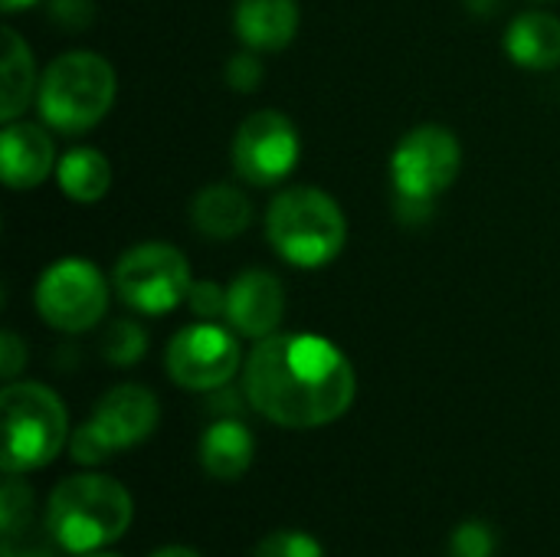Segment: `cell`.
I'll return each mask as SVG.
<instances>
[{
	"instance_id": "obj_3",
	"label": "cell",
	"mask_w": 560,
	"mask_h": 557,
	"mask_svg": "<svg viewBox=\"0 0 560 557\" xmlns=\"http://www.w3.org/2000/svg\"><path fill=\"white\" fill-rule=\"evenodd\" d=\"M266 236L285 263L322 269L345 250L348 220L322 187H285L266 210Z\"/></svg>"
},
{
	"instance_id": "obj_31",
	"label": "cell",
	"mask_w": 560,
	"mask_h": 557,
	"mask_svg": "<svg viewBox=\"0 0 560 557\" xmlns=\"http://www.w3.org/2000/svg\"><path fill=\"white\" fill-rule=\"evenodd\" d=\"M151 557H200V555H197V552H190V548L171 545V548H161V552H154Z\"/></svg>"
},
{
	"instance_id": "obj_21",
	"label": "cell",
	"mask_w": 560,
	"mask_h": 557,
	"mask_svg": "<svg viewBox=\"0 0 560 557\" xmlns=\"http://www.w3.org/2000/svg\"><path fill=\"white\" fill-rule=\"evenodd\" d=\"M30 509H33L30 489L16 476H7L3 492H0V525H3V535L7 538H13L16 529L30 522Z\"/></svg>"
},
{
	"instance_id": "obj_18",
	"label": "cell",
	"mask_w": 560,
	"mask_h": 557,
	"mask_svg": "<svg viewBox=\"0 0 560 557\" xmlns=\"http://www.w3.org/2000/svg\"><path fill=\"white\" fill-rule=\"evenodd\" d=\"M3 39V56H0V121H16L26 105L33 102V92L39 89V76H36V62H33V49L30 43L13 30L3 26L0 30Z\"/></svg>"
},
{
	"instance_id": "obj_32",
	"label": "cell",
	"mask_w": 560,
	"mask_h": 557,
	"mask_svg": "<svg viewBox=\"0 0 560 557\" xmlns=\"http://www.w3.org/2000/svg\"><path fill=\"white\" fill-rule=\"evenodd\" d=\"M3 557H49L46 552H36V548H30V552H16L13 548V542H7L3 545Z\"/></svg>"
},
{
	"instance_id": "obj_30",
	"label": "cell",
	"mask_w": 560,
	"mask_h": 557,
	"mask_svg": "<svg viewBox=\"0 0 560 557\" xmlns=\"http://www.w3.org/2000/svg\"><path fill=\"white\" fill-rule=\"evenodd\" d=\"M39 0H0V10L3 13H20V10H30V7H36Z\"/></svg>"
},
{
	"instance_id": "obj_24",
	"label": "cell",
	"mask_w": 560,
	"mask_h": 557,
	"mask_svg": "<svg viewBox=\"0 0 560 557\" xmlns=\"http://www.w3.org/2000/svg\"><path fill=\"white\" fill-rule=\"evenodd\" d=\"M69 453H72V460L82 463V466H98V463L108 460L115 450H112L108 440L95 430V423L85 420V423L69 437Z\"/></svg>"
},
{
	"instance_id": "obj_11",
	"label": "cell",
	"mask_w": 560,
	"mask_h": 557,
	"mask_svg": "<svg viewBox=\"0 0 560 557\" xmlns=\"http://www.w3.org/2000/svg\"><path fill=\"white\" fill-rule=\"evenodd\" d=\"M285 318V289L266 269H246L226 286V325L253 341L276 335Z\"/></svg>"
},
{
	"instance_id": "obj_8",
	"label": "cell",
	"mask_w": 560,
	"mask_h": 557,
	"mask_svg": "<svg viewBox=\"0 0 560 557\" xmlns=\"http://www.w3.org/2000/svg\"><path fill=\"white\" fill-rule=\"evenodd\" d=\"M302 154V141H299V128L292 125L289 115L276 112V108H259L253 115H246L233 135V171L253 184V187H276L282 184Z\"/></svg>"
},
{
	"instance_id": "obj_9",
	"label": "cell",
	"mask_w": 560,
	"mask_h": 557,
	"mask_svg": "<svg viewBox=\"0 0 560 557\" xmlns=\"http://www.w3.org/2000/svg\"><path fill=\"white\" fill-rule=\"evenodd\" d=\"M463 167V144L443 125H420L407 131L390 154L394 190L407 197L436 200L453 187Z\"/></svg>"
},
{
	"instance_id": "obj_4",
	"label": "cell",
	"mask_w": 560,
	"mask_h": 557,
	"mask_svg": "<svg viewBox=\"0 0 560 557\" xmlns=\"http://www.w3.org/2000/svg\"><path fill=\"white\" fill-rule=\"evenodd\" d=\"M115 92L118 79L105 56L92 49H69L43 69L36 105L49 128L75 135L95 128L112 112Z\"/></svg>"
},
{
	"instance_id": "obj_26",
	"label": "cell",
	"mask_w": 560,
	"mask_h": 557,
	"mask_svg": "<svg viewBox=\"0 0 560 557\" xmlns=\"http://www.w3.org/2000/svg\"><path fill=\"white\" fill-rule=\"evenodd\" d=\"M187 309L200 318V322H213V318H226V289L220 282H194L187 292Z\"/></svg>"
},
{
	"instance_id": "obj_20",
	"label": "cell",
	"mask_w": 560,
	"mask_h": 557,
	"mask_svg": "<svg viewBox=\"0 0 560 557\" xmlns=\"http://www.w3.org/2000/svg\"><path fill=\"white\" fill-rule=\"evenodd\" d=\"M148 351V332L135 322V318H118L105 328V341H102V355L115 364V368H128L138 364Z\"/></svg>"
},
{
	"instance_id": "obj_12",
	"label": "cell",
	"mask_w": 560,
	"mask_h": 557,
	"mask_svg": "<svg viewBox=\"0 0 560 557\" xmlns=\"http://www.w3.org/2000/svg\"><path fill=\"white\" fill-rule=\"evenodd\" d=\"M89 420L108 440V446L115 453H121V450H131V446L144 443L158 430L161 407H158V397L148 387L118 384L95 404Z\"/></svg>"
},
{
	"instance_id": "obj_13",
	"label": "cell",
	"mask_w": 560,
	"mask_h": 557,
	"mask_svg": "<svg viewBox=\"0 0 560 557\" xmlns=\"http://www.w3.org/2000/svg\"><path fill=\"white\" fill-rule=\"evenodd\" d=\"M56 144L43 125L7 121L0 135V174L10 190H33L56 171Z\"/></svg>"
},
{
	"instance_id": "obj_15",
	"label": "cell",
	"mask_w": 560,
	"mask_h": 557,
	"mask_svg": "<svg viewBox=\"0 0 560 557\" xmlns=\"http://www.w3.org/2000/svg\"><path fill=\"white\" fill-rule=\"evenodd\" d=\"M190 223L200 236L226 243L249 230L253 200L233 184H207L197 190V197L190 204Z\"/></svg>"
},
{
	"instance_id": "obj_33",
	"label": "cell",
	"mask_w": 560,
	"mask_h": 557,
	"mask_svg": "<svg viewBox=\"0 0 560 557\" xmlns=\"http://www.w3.org/2000/svg\"><path fill=\"white\" fill-rule=\"evenodd\" d=\"M466 3H469V10H472V13H492L499 0H466Z\"/></svg>"
},
{
	"instance_id": "obj_7",
	"label": "cell",
	"mask_w": 560,
	"mask_h": 557,
	"mask_svg": "<svg viewBox=\"0 0 560 557\" xmlns=\"http://www.w3.org/2000/svg\"><path fill=\"white\" fill-rule=\"evenodd\" d=\"M39 318L66 335L95 328L108 312V282L92 259L66 256L43 269L33 292Z\"/></svg>"
},
{
	"instance_id": "obj_16",
	"label": "cell",
	"mask_w": 560,
	"mask_h": 557,
	"mask_svg": "<svg viewBox=\"0 0 560 557\" xmlns=\"http://www.w3.org/2000/svg\"><path fill=\"white\" fill-rule=\"evenodd\" d=\"M505 53L515 66L548 72L560 66V20L548 10H528L505 30Z\"/></svg>"
},
{
	"instance_id": "obj_1",
	"label": "cell",
	"mask_w": 560,
	"mask_h": 557,
	"mask_svg": "<svg viewBox=\"0 0 560 557\" xmlns=\"http://www.w3.org/2000/svg\"><path fill=\"white\" fill-rule=\"evenodd\" d=\"M243 394L269 423L315 430L348 414L358 378L348 355L322 335H269L246 358Z\"/></svg>"
},
{
	"instance_id": "obj_19",
	"label": "cell",
	"mask_w": 560,
	"mask_h": 557,
	"mask_svg": "<svg viewBox=\"0 0 560 557\" xmlns=\"http://www.w3.org/2000/svg\"><path fill=\"white\" fill-rule=\"evenodd\" d=\"M59 190L75 204H98L112 187V164L95 148H72L56 164Z\"/></svg>"
},
{
	"instance_id": "obj_6",
	"label": "cell",
	"mask_w": 560,
	"mask_h": 557,
	"mask_svg": "<svg viewBox=\"0 0 560 557\" xmlns=\"http://www.w3.org/2000/svg\"><path fill=\"white\" fill-rule=\"evenodd\" d=\"M112 286L118 299L135 312L164 315L180 302H187L194 279H190V263L177 246L151 240L118 256Z\"/></svg>"
},
{
	"instance_id": "obj_14",
	"label": "cell",
	"mask_w": 560,
	"mask_h": 557,
	"mask_svg": "<svg viewBox=\"0 0 560 557\" xmlns=\"http://www.w3.org/2000/svg\"><path fill=\"white\" fill-rule=\"evenodd\" d=\"M299 0H236L233 26L246 49L279 53L299 33Z\"/></svg>"
},
{
	"instance_id": "obj_10",
	"label": "cell",
	"mask_w": 560,
	"mask_h": 557,
	"mask_svg": "<svg viewBox=\"0 0 560 557\" xmlns=\"http://www.w3.org/2000/svg\"><path fill=\"white\" fill-rule=\"evenodd\" d=\"M240 345L230 328H220L213 322H197L180 328L164 355V368L171 381L184 391H220L226 387L240 371Z\"/></svg>"
},
{
	"instance_id": "obj_28",
	"label": "cell",
	"mask_w": 560,
	"mask_h": 557,
	"mask_svg": "<svg viewBox=\"0 0 560 557\" xmlns=\"http://www.w3.org/2000/svg\"><path fill=\"white\" fill-rule=\"evenodd\" d=\"M23 364H26L23 338L13 335V332H3L0 335V374H3V381H13L23 371Z\"/></svg>"
},
{
	"instance_id": "obj_25",
	"label": "cell",
	"mask_w": 560,
	"mask_h": 557,
	"mask_svg": "<svg viewBox=\"0 0 560 557\" xmlns=\"http://www.w3.org/2000/svg\"><path fill=\"white\" fill-rule=\"evenodd\" d=\"M262 76H266V66L256 56V49H243V53L230 56V62H226V85L233 92H256Z\"/></svg>"
},
{
	"instance_id": "obj_17",
	"label": "cell",
	"mask_w": 560,
	"mask_h": 557,
	"mask_svg": "<svg viewBox=\"0 0 560 557\" xmlns=\"http://www.w3.org/2000/svg\"><path fill=\"white\" fill-rule=\"evenodd\" d=\"M253 456H256V440L246 430V423L233 417L210 423L200 437V466L207 476L220 483H233L246 476V469L253 466Z\"/></svg>"
},
{
	"instance_id": "obj_29",
	"label": "cell",
	"mask_w": 560,
	"mask_h": 557,
	"mask_svg": "<svg viewBox=\"0 0 560 557\" xmlns=\"http://www.w3.org/2000/svg\"><path fill=\"white\" fill-rule=\"evenodd\" d=\"M433 204H436V200H423V197H407V194H397V204H394V210H397V220H400V223H410V227H417V223H427V220L433 217Z\"/></svg>"
},
{
	"instance_id": "obj_27",
	"label": "cell",
	"mask_w": 560,
	"mask_h": 557,
	"mask_svg": "<svg viewBox=\"0 0 560 557\" xmlns=\"http://www.w3.org/2000/svg\"><path fill=\"white\" fill-rule=\"evenodd\" d=\"M46 13L62 30L79 33V30H89L92 26V20H95V0H49Z\"/></svg>"
},
{
	"instance_id": "obj_22",
	"label": "cell",
	"mask_w": 560,
	"mask_h": 557,
	"mask_svg": "<svg viewBox=\"0 0 560 557\" xmlns=\"http://www.w3.org/2000/svg\"><path fill=\"white\" fill-rule=\"evenodd\" d=\"M256 557H325V548L305 532H272L259 542Z\"/></svg>"
},
{
	"instance_id": "obj_2",
	"label": "cell",
	"mask_w": 560,
	"mask_h": 557,
	"mask_svg": "<svg viewBox=\"0 0 560 557\" xmlns=\"http://www.w3.org/2000/svg\"><path fill=\"white\" fill-rule=\"evenodd\" d=\"M131 515H135V502L118 479L82 473L62 479L49 496L46 529L62 552L92 555L118 542L128 532Z\"/></svg>"
},
{
	"instance_id": "obj_5",
	"label": "cell",
	"mask_w": 560,
	"mask_h": 557,
	"mask_svg": "<svg viewBox=\"0 0 560 557\" xmlns=\"http://www.w3.org/2000/svg\"><path fill=\"white\" fill-rule=\"evenodd\" d=\"M3 414V473L20 476L43 469L69 440V417L56 391L36 381H10L0 391Z\"/></svg>"
},
{
	"instance_id": "obj_34",
	"label": "cell",
	"mask_w": 560,
	"mask_h": 557,
	"mask_svg": "<svg viewBox=\"0 0 560 557\" xmlns=\"http://www.w3.org/2000/svg\"><path fill=\"white\" fill-rule=\"evenodd\" d=\"M89 557H118V555H89Z\"/></svg>"
},
{
	"instance_id": "obj_23",
	"label": "cell",
	"mask_w": 560,
	"mask_h": 557,
	"mask_svg": "<svg viewBox=\"0 0 560 557\" xmlns=\"http://www.w3.org/2000/svg\"><path fill=\"white\" fill-rule=\"evenodd\" d=\"M453 557H495V535L486 522H463L450 542Z\"/></svg>"
}]
</instances>
